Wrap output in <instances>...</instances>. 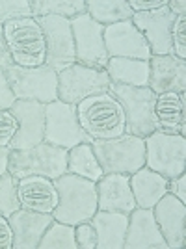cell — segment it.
<instances>
[{"instance_id":"obj_1","label":"cell","mask_w":186,"mask_h":249,"mask_svg":"<svg viewBox=\"0 0 186 249\" xmlns=\"http://www.w3.org/2000/svg\"><path fill=\"white\" fill-rule=\"evenodd\" d=\"M54 186L58 190V207L54 208L52 216L56 221L67 225H78L90 221L99 210L97 207V184L93 180L82 178L78 175H65L54 178Z\"/></svg>"},{"instance_id":"obj_2","label":"cell","mask_w":186,"mask_h":249,"mask_svg":"<svg viewBox=\"0 0 186 249\" xmlns=\"http://www.w3.org/2000/svg\"><path fill=\"white\" fill-rule=\"evenodd\" d=\"M78 121L92 140H114L125 134L123 106L110 91L88 97L76 106Z\"/></svg>"},{"instance_id":"obj_3","label":"cell","mask_w":186,"mask_h":249,"mask_svg":"<svg viewBox=\"0 0 186 249\" xmlns=\"http://www.w3.org/2000/svg\"><path fill=\"white\" fill-rule=\"evenodd\" d=\"M108 91L114 95L123 106L125 112V134L138 138H147L155 130H160V124L155 115L156 93L147 88H132L123 84L110 82Z\"/></svg>"},{"instance_id":"obj_4","label":"cell","mask_w":186,"mask_h":249,"mask_svg":"<svg viewBox=\"0 0 186 249\" xmlns=\"http://www.w3.org/2000/svg\"><path fill=\"white\" fill-rule=\"evenodd\" d=\"M4 37L15 65L41 67L47 60V43L41 24L34 17H22L4 24Z\"/></svg>"},{"instance_id":"obj_5","label":"cell","mask_w":186,"mask_h":249,"mask_svg":"<svg viewBox=\"0 0 186 249\" xmlns=\"http://www.w3.org/2000/svg\"><path fill=\"white\" fill-rule=\"evenodd\" d=\"M67 149L51 145L41 142L39 145L22 149V151H11L8 173L17 180L24 177L39 175L47 178H58L67 173Z\"/></svg>"},{"instance_id":"obj_6","label":"cell","mask_w":186,"mask_h":249,"mask_svg":"<svg viewBox=\"0 0 186 249\" xmlns=\"http://www.w3.org/2000/svg\"><path fill=\"white\" fill-rule=\"evenodd\" d=\"M103 173L132 175L145 166V140L132 134H121L114 140H92Z\"/></svg>"},{"instance_id":"obj_7","label":"cell","mask_w":186,"mask_h":249,"mask_svg":"<svg viewBox=\"0 0 186 249\" xmlns=\"http://www.w3.org/2000/svg\"><path fill=\"white\" fill-rule=\"evenodd\" d=\"M15 99L19 101H37L49 104L58 101V73L51 67H19L10 65L4 69Z\"/></svg>"},{"instance_id":"obj_8","label":"cell","mask_w":186,"mask_h":249,"mask_svg":"<svg viewBox=\"0 0 186 249\" xmlns=\"http://www.w3.org/2000/svg\"><path fill=\"white\" fill-rule=\"evenodd\" d=\"M145 140V167L166 178H175L185 173L186 140L183 134H167L155 130Z\"/></svg>"},{"instance_id":"obj_9","label":"cell","mask_w":186,"mask_h":249,"mask_svg":"<svg viewBox=\"0 0 186 249\" xmlns=\"http://www.w3.org/2000/svg\"><path fill=\"white\" fill-rule=\"evenodd\" d=\"M45 142L67 151L80 143H92V138L80 126L76 106L60 99L45 104Z\"/></svg>"},{"instance_id":"obj_10","label":"cell","mask_w":186,"mask_h":249,"mask_svg":"<svg viewBox=\"0 0 186 249\" xmlns=\"http://www.w3.org/2000/svg\"><path fill=\"white\" fill-rule=\"evenodd\" d=\"M108 86L110 76L104 69H93L74 63L58 73V99L78 106L92 95L108 91Z\"/></svg>"},{"instance_id":"obj_11","label":"cell","mask_w":186,"mask_h":249,"mask_svg":"<svg viewBox=\"0 0 186 249\" xmlns=\"http://www.w3.org/2000/svg\"><path fill=\"white\" fill-rule=\"evenodd\" d=\"M73 39H74V54L76 63L93 67V69H106L108 52L104 45V26L93 21L88 13L71 19Z\"/></svg>"},{"instance_id":"obj_12","label":"cell","mask_w":186,"mask_h":249,"mask_svg":"<svg viewBox=\"0 0 186 249\" xmlns=\"http://www.w3.org/2000/svg\"><path fill=\"white\" fill-rule=\"evenodd\" d=\"M37 22L41 24L43 34H45V43H47L45 65L51 67L56 73L74 65L76 54H74L71 21L58 17V15H47V17H39Z\"/></svg>"},{"instance_id":"obj_13","label":"cell","mask_w":186,"mask_h":249,"mask_svg":"<svg viewBox=\"0 0 186 249\" xmlns=\"http://www.w3.org/2000/svg\"><path fill=\"white\" fill-rule=\"evenodd\" d=\"M175 19L177 17L169 11L167 4H166L158 10L134 13L130 21L144 34L153 56H167V54H173L171 32H173Z\"/></svg>"},{"instance_id":"obj_14","label":"cell","mask_w":186,"mask_h":249,"mask_svg":"<svg viewBox=\"0 0 186 249\" xmlns=\"http://www.w3.org/2000/svg\"><path fill=\"white\" fill-rule=\"evenodd\" d=\"M104 45L108 58H130V60H151V49L144 34L136 28L132 21H121L104 26Z\"/></svg>"},{"instance_id":"obj_15","label":"cell","mask_w":186,"mask_h":249,"mask_svg":"<svg viewBox=\"0 0 186 249\" xmlns=\"http://www.w3.org/2000/svg\"><path fill=\"white\" fill-rule=\"evenodd\" d=\"M19 121V130L11 140V151H22L45 142V104L37 101H15L10 108Z\"/></svg>"},{"instance_id":"obj_16","label":"cell","mask_w":186,"mask_h":249,"mask_svg":"<svg viewBox=\"0 0 186 249\" xmlns=\"http://www.w3.org/2000/svg\"><path fill=\"white\" fill-rule=\"evenodd\" d=\"M95 184H97V207H99V210L130 214L136 208L134 194L130 188V175L104 173Z\"/></svg>"},{"instance_id":"obj_17","label":"cell","mask_w":186,"mask_h":249,"mask_svg":"<svg viewBox=\"0 0 186 249\" xmlns=\"http://www.w3.org/2000/svg\"><path fill=\"white\" fill-rule=\"evenodd\" d=\"M155 221L162 236H164L167 249H181L186 240V205L179 201L175 196L166 194L153 207Z\"/></svg>"},{"instance_id":"obj_18","label":"cell","mask_w":186,"mask_h":249,"mask_svg":"<svg viewBox=\"0 0 186 249\" xmlns=\"http://www.w3.org/2000/svg\"><path fill=\"white\" fill-rule=\"evenodd\" d=\"M149 89L153 93H183L186 89V60L173 54L151 56Z\"/></svg>"},{"instance_id":"obj_19","label":"cell","mask_w":186,"mask_h":249,"mask_svg":"<svg viewBox=\"0 0 186 249\" xmlns=\"http://www.w3.org/2000/svg\"><path fill=\"white\" fill-rule=\"evenodd\" d=\"M123 249H167V244L155 221L153 208L136 207L129 214Z\"/></svg>"},{"instance_id":"obj_20","label":"cell","mask_w":186,"mask_h":249,"mask_svg":"<svg viewBox=\"0 0 186 249\" xmlns=\"http://www.w3.org/2000/svg\"><path fill=\"white\" fill-rule=\"evenodd\" d=\"M17 199L21 208L41 212V214H52L58 207V190L54 186V180L47 177L32 175L19 178L17 182Z\"/></svg>"},{"instance_id":"obj_21","label":"cell","mask_w":186,"mask_h":249,"mask_svg":"<svg viewBox=\"0 0 186 249\" xmlns=\"http://www.w3.org/2000/svg\"><path fill=\"white\" fill-rule=\"evenodd\" d=\"M8 219L13 229V249H36L39 248V242L54 221V216L19 208Z\"/></svg>"},{"instance_id":"obj_22","label":"cell","mask_w":186,"mask_h":249,"mask_svg":"<svg viewBox=\"0 0 186 249\" xmlns=\"http://www.w3.org/2000/svg\"><path fill=\"white\" fill-rule=\"evenodd\" d=\"M90 221L97 232V249H123L129 214L97 210Z\"/></svg>"},{"instance_id":"obj_23","label":"cell","mask_w":186,"mask_h":249,"mask_svg":"<svg viewBox=\"0 0 186 249\" xmlns=\"http://www.w3.org/2000/svg\"><path fill=\"white\" fill-rule=\"evenodd\" d=\"M155 115L160 130L167 134L186 132V93H160L156 95Z\"/></svg>"},{"instance_id":"obj_24","label":"cell","mask_w":186,"mask_h":249,"mask_svg":"<svg viewBox=\"0 0 186 249\" xmlns=\"http://www.w3.org/2000/svg\"><path fill=\"white\" fill-rule=\"evenodd\" d=\"M169 178L149 167H142L130 175V188L138 208H153L167 194Z\"/></svg>"},{"instance_id":"obj_25","label":"cell","mask_w":186,"mask_h":249,"mask_svg":"<svg viewBox=\"0 0 186 249\" xmlns=\"http://www.w3.org/2000/svg\"><path fill=\"white\" fill-rule=\"evenodd\" d=\"M104 71L110 76V82L132 86V88L149 86V62H144V60L110 58Z\"/></svg>"},{"instance_id":"obj_26","label":"cell","mask_w":186,"mask_h":249,"mask_svg":"<svg viewBox=\"0 0 186 249\" xmlns=\"http://www.w3.org/2000/svg\"><path fill=\"white\" fill-rule=\"evenodd\" d=\"M67 173L97 182L104 175L97 156L93 153L92 143H80L69 149L67 153Z\"/></svg>"},{"instance_id":"obj_27","label":"cell","mask_w":186,"mask_h":249,"mask_svg":"<svg viewBox=\"0 0 186 249\" xmlns=\"http://www.w3.org/2000/svg\"><path fill=\"white\" fill-rule=\"evenodd\" d=\"M86 13L103 26L130 21L134 15L127 0H86Z\"/></svg>"},{"instance_id":"obj_28","label":"cell","mask_w":186,"mask_h":249,"mask_svg":"<svg viewBox=\"0 0 186 249\" xmlns=\"http://www.w3.org/2000/svg\"><path fill=\"white\" fill-rule=\"evenodd\" d=\"M86 13V0H32V17L39 19L47 15H58L63 19H74Z\"/></svg>"},{"instance_id":"obj_29","label":"cell","mask_w":186,"mask_h":249,"mask_svg":"<svg viewBox=\"0 0 186 249\" xmlns=\"http://www.w3.org/2000/svg\"><path fill=\"white\" fill-rule=\"evenodd\" d=\"M39 249H78L74 240V227L54 219L43 234Z\"/></svg>"},{"instance_id":"obj_30","label":"cell","mask_w":186,"mask_h":249,"mask_svg":"<svg viewBox=\"0 0 186 249\" xmlns=\"http://www.w3.org/2000/svg\"><path fill=\"white\" fill-rule=\"evenodd\" d=\"M17 178L10 173L0 177V214L10 218L15 210H19V199H17Z\"/></svg>"},{"instance_id":"obj_31","label":"cell","mask_w":186,"mask_h":249,"mask_svg":"<svg viewBox=\"0 0 186 249\" xmlns=\"http://www.w3.org/2000/svg\"><path fill=\"white\" fill-rule=\"evenodd\" d=\"M32 17V0H0V24Z\"/></svg>"},{"instance_id":"obj_32","label":"cell","mask_w":186,"mask_h":249,"mask_svg":"<svg viewBox=\"0 0 186 249\" xmlns=\"http://www.w3.org/2000/svg\"><path fill=\"white\" fill-rule=\"evenodd\" d=\"M19 130V121L11 110H0V147H10Z\"/></svg>"},{"instance_id":"obj_33","label":"cell","mask_w":186,"mask_h":249,"mask_svg":"<svg viewBox=\"0 0 186 249\" xmlns=\"http://www.w3.org/2000/svg\"><path fill=\"white\" fill-rule=\"evenodd\" d=\"M171 49H173V56L186 60V15H181L175 19L173 32H171Z\"/></svg>"},{"instance_id":"obj_34","label":"cell","mask_w":186,"mask_h":249,"mask_svg":"<svg viewBox=\"0 0 186 249\" xmlns=\"http://www.w3.org/2000/svg\"><path fill=\"white\" fill-rule=\"evenodd\" d=\"M74 240H76L78 249H97V232L92 221L74 225Z\"/></svg>"},{"instance_id":"obj_35","label":"cell","mask_w":186,"mask_h":249,"mask_svg":"<svg viewBox=\"0 0 186 249\" xmlns=\"http://www.w3.org/2000/svg\"><path fill=\"white\" fill-rule=\"evenodd\" d=\"M15 95L11 91L8 76L4 73V69L0 67V110H10L11 106L15 104Z\"/></svg>"},{"instance_id":"obj_36","label":"cell","mask_w":186,"mask_h":249,"mask_svg":"<svg viewBox=\"0 0 186 249\" xmlns=\"http://www.w3.org/2000/svg\"><path fill=\"white\" fill-rule=\"evenodd\" d=\"M0 249H13V229L10 219L0 214Z\"/></svg>"},{"instance_id":"obj_37","label":"cell","mask_w":186,"mask_h":249,"mask_svg":"<svg viewBox=\"0 0 186 249\" xmlns=\"http://www.w3.org/2000/svg\"><path fill=\"white\" fill-rule=\"evenodd\" d=\"M167 194L175 196L179 201H183L186 205V177L183 175L175 177V178H169V184H167Z\"/></svg>"},{"instance_id":"obj_38","label":"cell","mask_w":186,"mask_h":249,"mask_svg":"<svg viewBox=\"0 0 186 249\" xmlns=\"http://www.w3.org/2000/svg\"><path fill=\"white\" fill-rule=\"evenodd\" d=\"M129 2V6H130V10L134 11V13H144V11H153V10H158V8H162L167 4V0H151V2H142V0H127Z\"/></svg>"},{"instance_id":"obj_39","label":"cell","mask_w":186,"mask_h":249,"mask_svg":"<svg viewBox=\"0 0 186 249\" xmlns=\"http://www.w3.org/2000/svg\"><path fill=\"white\" fill-rule=\"evenodd\" d=\"M13 65V60L10 56V51H8V45H6V37H4V26L0 24V67L6 69Z\"/></svg>"},{"instance_id":"obj_40","label":"cell","mask_w":186,"mask_h":249,"mask_svg":"<svg viewBox=\"0 0 186 249\" xmlns=\"http://www.w3.org/2000/svg\"><path fill=\"white\" fill-rule=\"evenodd\" d=\"M167 8H169V11H171L175 17L186 15V2L185 0H167Z\"/></svg>"},{"instance_id":"obj_41","label":"cell","mask_w":186,"mask_h":249,"mask_svg":"<svg viewBox=\"0 0 186 249\" xmlns=\"http://www.w3.org/2000/svg\"><path fill=\"white\" fill-rule=\"evenodd\" d=\"M10 147H0V177L4 173H8V164H10Z\"/></svg>"}]
</instances>
